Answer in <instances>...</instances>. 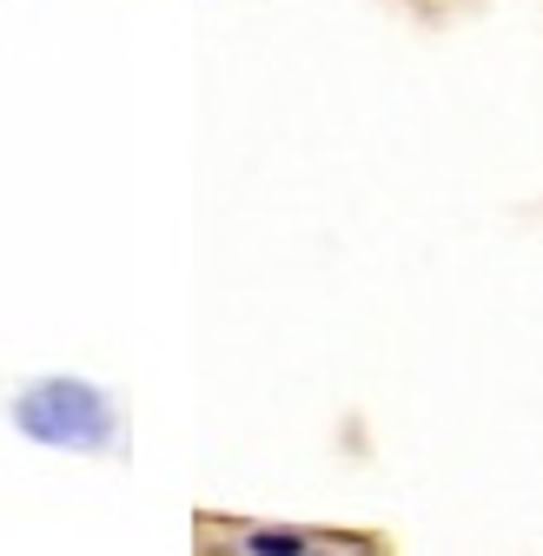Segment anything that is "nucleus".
I'll list each match as a JSON object with an SVG mask.
<instances>
[{"label":"nucleus","mask_w":543,"mask_h":556,"mask_svg":"<svg viewBox=\"0 0 543 556\" xmlns=\"http://www.w3.org/2000/svg\"><path fill=\"white\" fill-rule=\"evenodd\" d=\"M14 431L47 451H106L113 444V404L87 378H40L14 397Z\"/></svg>","instance_id":"f257e3e1"},{"label":"nucleus","mask_w":543,"mask_h":556,"mask_svg":"<svg viewBox=\"0 0 543 556\" xmlns=\"http://www.w3.org/2000/svg\"><path fill=\"white\" fill-rule=\"evenodd\" d=\"M245 549H252V556H292V549H305V536H299V530H252Z\"/></svg>","instance_id":"f03ea898"}]
</instances>
